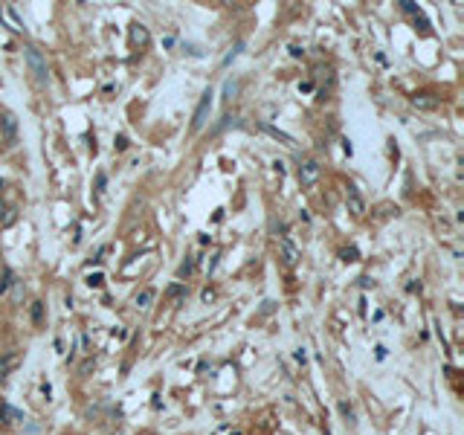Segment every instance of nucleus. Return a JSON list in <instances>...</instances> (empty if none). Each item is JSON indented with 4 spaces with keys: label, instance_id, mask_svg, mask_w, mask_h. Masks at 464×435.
I'll use <instances>...</instances> for the list:
<instances>
[{
    "label": "nucleus",
    "instance_id": "1",
    "mask_svg": "<svg viewBox=\"0 0 464 435\" xmlns=\"http://www.w3.org/2000/svg\"><path fill=\"white\" fill-rule=\"evenodd\" d=\"M24 55H27V64H29V70L35 73V79L38 82H50V67H47V58L41 55V50L38 47H24Z\"/></svg>",
    "mask_w": 464,
    "mask_h": 435
},
{
    "label": "nucleus",
    "instance_id": "2",
    "mask_svg": "<svg viewBox=\"0 0 464 435\" xmlns=\"http://www.w3.org/2000/svg\"><path fill=\"white\" fill-rule=\"evenodd\" d=\"M212 90H203L200 96V102H197V108H194V116H191V134H197V131H203V125L209 122V110H212Z\"/></svg>",
    "mask_w": 464,
    "mask_h": 435
},
{
    "label": "nucleus",
    "instance_id": "3",
    "mask_svg": "<svg viewBox=\"0 0 464 435\" xmlns=\"http://www.w3.org/2000/svg\"><path fill=\"white\" fill-rule=\"evenodd\" d=\"M319 174H322V165L313 160V157H308V160H302L299 163V183L305 189H310L316 180H319Z\"/></svg>",
    "mask_w": 464,
    "mask_h": 435
},
{
    "label": "nucleus",
    "instance_id": "4",
    "mask_svg": "<svg viewBox=\"0 0 464 435\" xmlns=\"http://www.w3.org/2000/svg\"><path fill=\"white\" fill-rule=\"evenodd\" d=\"M345 203H348V212H351V215H357V218L366 215V200L360 197V191H357L354 186L345 189Z\"/></svg>",
    "mask_w": 464,
    "mask_h": 435
},
{
    "label": "nucleus",
    "instance_id": "5",
    "mask_svg": "<svg viewBox=\"0 0 464 435\" xmlns=\"http://www.w3.org/2000/svg\"><path fill=\"white\" fill-rule=\"evenodd\" d=\"M278 249H281V255H284V264H290V267H293V264L299 261V249L290 244V238H284V235H281V238H278Z\"/></svg>",
    "mask_w": 464,
    "mask_h": 435
},
{
    "label": "nucleus",
    "instance_id": "6",
    "mask_svg": "<svg viewBox=\"0 0 464 435\" xmlns=\"http://www.w3.org/2000/svg\"><path fill=\"white\" fill-rule=\"evenodd\" d=\"M258 128H261L264 134H270L273 139H278V142H284V145H296V139H293L290 134H284V131H278V128H273V125H267V122H258Z\"/></svg>",
    "mask_w": 464,
    "mask_h": 435
},
{
    "label": "nucleus",
    "instance_id": "7",
    "mask_svg": "<svg viewBox=\"0 0 464 435\" xmlns=\"http://www.w3.org/2000/svg\"><path fill=\"white\" fill-rule=\"evenodd\" d=\"M412 105L418 110H433V108H438V99L430 93H418V96H412Z\"/></svg>",
    "mask_w": 464,
    "mask_h": 435
},
{
    "label": "nucleus",
    "instance_id": "8",
    "mask_svg": "<svg viewBox=\"0 0 464 435\" xmlns=\"http://www.w3.org/2000/svg\"><path fill=\"white\" fill-rule=\"evenodd\" d=\"M154 296H157V293H154V290H151V287H142V290H139V293L134 296V305L145 311V308H151V302H154Z\"/></svg>",
    "mask_w": 464,
    "mask_h": 435
},
{
    "label": "nucleus",
    "instance_id": "9",
    "mask_svg": "<svg viewBox=\"0 0 464 435\" xmlns=\"http://www.w3.org/2000/svg\"><path fill=\"white\" fill-rule=\"evenodd\" d=\"M131 41L139 44V47H145V44H148V29H145L142 24H134V27H131Z\"/></svg>",
    "mask_w": 464,
    "mask_h": 435
},
{
    "label": "nucleus",
    "instance_id": "10",
    "mask_svg": "<svg viewBox=\"0 0 464 435\" xmlns=\"http://www.w3.org/2000/svg\"><path fill=\"white\" fill-rule=\"evenodd\" d=\"M6 131V136H15V131H18V122H15V116L12 113H3L0 116V134Z\"/></svg>",
    "mask_w": 464,
    "mask_h": 435
},
{
    "label": "nucleus",
    "instance_id": "11",
    "mask_svg": "<svg viewBox=\"0 0 464 435\" xmlns=\"http://www.w3.org/2000/svg\"><path fill=\"white\" fill-rule=\"evenodd\" d=\"M241 50H244V41H238V44H235V47H232V50H229V53L223 55V61H220V67H229V64H232L235 58H238V55H241Z\"/></svg>",
    "mask_w": 464,
    "mask_h": 435
},
{
    "label": "nucleus",
    "instance_id": "12",
    "mask_svg": "<svg viewBox=\"0 0 464 435\" xmlns=\"http://www.w3.org/2000/svg\"><path fill=\"white\" fill-rule=\"evenodd\" d=\"M15 366H18V354H9V357L0 363V377H6V372H9V369H15Z\"/></svg>",
    "mask_w": 464,
    "mask_h": 435
},
{
    "label": "nucleus",
    "instance_id": "13",
    "mask_svg": "<svg viewBox=\"0 0 464 435\" xmlns=\"http://www.w3.org/2000/svg\"><path fill=\"white\" fill-rule=\"evenodd\" d=\"M229 125H235V116H220V122L215 125V128H212V134H220V131H226V128H229Z\"/></svg>",
    "mask_w": 464,
    "mask_h": 435
},
{
    "label": "nucleus",
    "instance_id": "14",
    "mask_svg": "<svg viewBox=\"0 0 464 435\" xmlns=\"http://www.w3.org/2000/svg\"><path fill=\"white\" fill-rule=\"evenodd\" d=\"M191 270H194V258H186L183 264L177 267V276L183 279V276H191Z\"/></svg>",
    "mask_w": 464,
    "mask_h": 435
},
{
    "label": "nucleus",
    "instance_id": "15",
    "mask_svg": "<svg viewBox=\"0 0 464 435\" xmlns=\"http://www.w3.org/2000/svg\"><path fill=\"white\" fill-rule=\"evenodd\" d=\"M15 215H12V209L6 206V203H0V226H6V223H12Z\"/></svg>",
    "mask_w": 464,
    "mask_h": 435
},
{
    "label": "nucleus",
    "instance_id": "16",
    "mask_svg": "<svg viewBox=\"0 0 464 435\" xmlns=\"http://www.w3.org/2000/svg\"><path fill=\"white\" fill-rule=\"evenodd\" d=\"M235 93H238V82H226L223 84V102H229Z\"/></svg>",
    "mask_w": 464,
    "mask_h": 435
},
{
    "label": "nucleus",
    "instance_id": "17",
    "mask_svg": "<svg viewBox=\"0 0 464 435\" xmlns=\"http://www.w3.org/2000/svg\"><path fill=\"white\" fill-rule=\"evenodd\" d=\"M41 319H44V302H35L32 305V322L41 325Z\"/></svg>",
    "mask_w": 464,
    "mask_h": 435
},
{
    "label": "nucleus",
    "instance_id": "18",
    "mask_svg": "<svg viewBox=\"0 0 464 435\" xmlns=\"http://www.w3.org/2000/svg\"><path fill=\"white\" fill-rule=\"evenodd\" d=\"M12 279H15V273H12V270H3V281H0V293H6V290L12 287Z\"/></svg>",
    "mask_w": 464,
    "mask_h": 435
},
{
    "label": "nucleus",
    "instance_id": "19",
    "mask_svg": "<svg viewBox=\"0 0 464 435\" xmlns=\"http://www.w3.org/2000/svg\"><path fill=\"white\" fill-rule=\"evenodd\" d=\"M401 9L406 12V15H412V18H415V15H421V9H418V6H415L412 0H403V3H401Z\"/></svg>",
    "mask_w": 464,
    "mask_h": 435
},
{
    "label": "nucleus",
    "instance_id": "20",
    "mask_svg": "<svg viewBox=\"0 0 464 435\" xmlns=\"http://www.w3.org/2000/svg\"><path fill=\"white\" fill-rule=\"evenodd\" d=\"M168 296H171V299H180V296H186V284H171V287H168Z\"/></svg>",
    "mask_w": 464,
    "mask_h": 435
},
{
    "label": "nucleus",
    "instance_id": "21",
    "mask_svg": "<svg viewBox=\"0 0 464 435\" xmlns=\"http://www.w3.org/2000/svg\"><path fill=\"white\" fill-rule=\"evenodd\" d=\"M342 258H345V261H357V258H360V252H357V247H345V249H342Z\"/></svg>",
    "mask_w": 464,
    "mask_h": 435
},
{
    "label": "nucleus",
    "instance_id": "22",
    "mask_svg": "<svg viewBox=\"0 0 464 435\" xmlns=\"http://www.w3.org/2000/svg\"><path fill=\"white\" fill-rule=\"evenodd\" d=\"M102 281H105L102 273H90V276H87V284H90V287H102Z\"/></svg>",
    "mask_w": 464,
    "mask_h": 435
},
{
    "label": "nucleus",
    "instance_id": "23",
    "mask_svg": "<svg viewBox=\"0 0 464 435\" xmlns=\"http://www.w3.org/2000/svg\"><path fill=\"white\" fill-rule=\"evenodd\" d=\"M287 53H290L293 58H302V55H305V50H302L299 44H290V47H287Z\"/></svg>",
    "mask_w": 464,
    "mask_h": 435
},
{
    "label": "nucleus",
    "instance_id": "24",
    "mask_svg": "<svg viewBox=\"0 0 464 435\" xmlns=\"http://www.w3.org/2000/svg\"><path fill=\"white\" fill-rule=\"evenodd\" d=\"M113 145H116V151H125V148H128V145H131V142H128V136H125V134H119V136H116V142H113Z\"/></svg>",
    "mask_w": 464,
    "mask_h": 435
},
{
    "label": "nucleus",
    "instance_id": "25",
    "mask_svg": "<svg viewBox=\"0 0 464 435\" xmlns=\"http://www.w3.org/2000/svg\"><path fill=\"white\" fill-rule=\"evenodd\" d=\"M340 412H342V415H345V418H348V421L354 418V415H351V406L345 404V401H342V404H340Z\"/></svg>",
    "mask_w": 464,
    "mask_h": 435
},
{
    "label": "nucleus",
    "instance_id": "26",
    "mask_svg": "<svg viewBox=\"0 0 464 435\" xmlns=\"http://www.w3.org/2000/svg\"><path fill=\"white\" fill-rule=\"evenodd\" d=\"M105 183H108V177H105V174H96V189H99V191L105 189Z\"/></svg>",
    "mask_w": 464,
    "mask_h": 435
},
{
    "label": "nucleus",
    "instance_id": "27",
    "mask_svg": "<svg viewBox=\"0 0 464 435\" xmlns=\"http://www.w3.org/2000/svg\"><path fill=\"white\" fill-rule=\"evenodd\" d=\"M377 360H386V345H377Z\"/></svg>",
    "mask_w": 464,
    "mask_h": 435
},
{
    "label": "nucleus",
    "instance_id": "28",
    "mask_svg": "<svg viewBox=\"0 0 464 435\" xmlns=\"http://www.w3.org/2000/svg\"><path fill=\"white\" fill-rule=\"evenodd\" d=\"M296 360H299V363H305V360H308V354H305V348H299V351H296Z\"/></svg>",
    "mask_w": 464,
    "mask_h": 435
},
{
    "label": "nucleus",
    "instance_id": "29",
    "mask_svg": "<svg viewBox=\"0 0 464 435\" xmlns=\"http://www.w3.org/2000/svg\"><path fill=\"white\" fill-rule=\"evenodd\" d=\"M342 151H345V154L351 157V151H354V148H351V142H348V139H342Z\"/></svg>",
    "mask_w": 464,
    "mask_h": 435
},
{
    "label": "nucleus",
    "instance_id": "30",
    "mask_svg": "<svg viewBox=\"0 0 464 435\" xmlns=\"http://www.w3.org/2000/svg\"><path fill=\"white\" fill-rule=\"evenodd\" d=\"M299 90H305V93H308V90H313V82H302V84H299Z\"/></svg>",
    "mask_w": 464,
    "mask_h": 435
},
{
    "label": "nucleus",
    "instance_id": "31",
    "mask_svg": "<svg viewBox=\"0 0 464 435\" xmlns=\"http://www.w3.org/2000/svg\"><path fill=\"white\" fill-rule=\"evenodd\" d=\"M0 136H3V134H0Z\"/></svg>",
    "mask_w": 464,
    "mask_h": 435
}]
</instances>
